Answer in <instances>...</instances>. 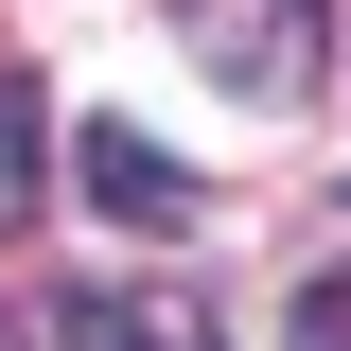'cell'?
<instances>
[{"instance_id":"3957f363","label":"cell","mask_w":351,"mask_h":351,"mask_svg":"<svg viewBox=\"0 0 351 351\" xmlns=\"http://www.w3.org/2000/svg\"><path fill=\"white\" fill-rule=\"evenodd\" d=\"M53 351H176V334L123 299V281H71V299H53Z\"/></svg>"},{"instance_id":"7a4b0ae2","label":"cell","mask_w":351,"mask_h":351,"mask_svg":"<svg viewBox=\"0 0 351 351\" xmlns=\"http://www.w3.org/2000/svg\"><path fill=\"white\" fill-rule=\"evenodd\" d=\"M281 18H299V0H211V36H193V53H211L228 88H299V36H281Z\"/></svg>"},{"instance_id":"6da1fadb","label":"cell","mask_w":351,"mask_h":351,"mask_svg":"<svg viewBox=\"0 0 351 351\" xmlns=\"http://www.w3.org/2000/svg\"><path fill=\"white\" fill-rule=\"evenodd\" d=\"M71 158H88V211H123V228H176V211H193V176H176L141 123H88Z\"/></svg>"},{"instance_id":"277c9868","label":"cell","mask_w":351,"mask_h":351,"mask_svg":"<svg viewBox=\"0 0 351 351\" xmlns=\"http://www.w3.org/2000/svg\"><path fill=\"white\" fill-rule=\"evenodd\" d=\"M281 351H351V263H316L299 299H281Z\"/></svg>"},{"instance_id":"5b68a950","label":"cell","mask_w":351,"mask_h":351,"mask_svg":"<svg viewBox=\"0 0 351 351\" xmlns=\"http://www.w3.org/2000/svg\"><path fill=\"white\" fill-rule=\"evenodd\" d=\"M36 211V88H0V228Z\"/></svg>"}]
</instances>
